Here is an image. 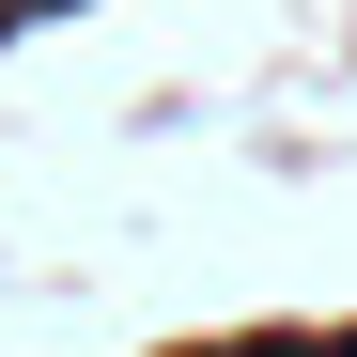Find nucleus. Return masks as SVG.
<instances>
[{
    "mask_svg": "<svg viewBox=\"0 0 357 357\" xmlns=\"http://www.w3.org/2000/svg\"><path fill=\"white\" fill-rule=\"evenodd\" d=\"M342 357H357V342H342Z\"/></svg>",
    "mask_w": 357,
    "mask_h": 357,
    "instance_id": "obj_1",
    "label": "nucleus"
}]
</instances>
